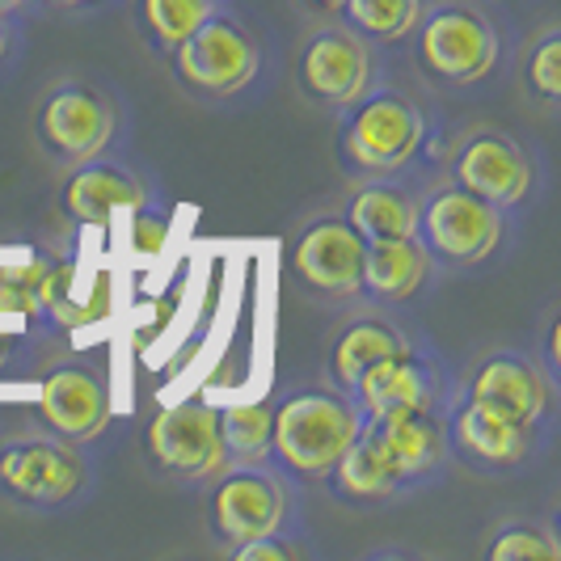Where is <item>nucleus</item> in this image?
Returning <instances> with one entry per match:
<instances>
[{"mask_svg":"<svg viewBox=\"0 0 561 561\" xmlns=\"http://www.w3.org/2000/svg\"><path fill=\"white\" fill-rule=\"evenodd\" d=\"M22 22H26V18H9V13H0V72L13 64L18 47H22Z\"/></svg>","mask_w":561,"mask_h":561,"instance_id":"29","label":"nucleus"},{"mask_svg":"<svg viewBox=\"0 0 561 561\" xmlns=\"http://www.w3.org/2000/svg\"><path fill=\"white\" fill-rule=\"evenodd\" d=\"M207 533L216 549L237 553L257 536L296 533L300 519V485L279 465H228L220 478L207 481Z\"/></svg>","mask_w":561,"mask_h":561,"instance_id":"7","label":"nucleus"},{"mask_svg":"<svg viewBox=\"0 0 561 561\" xmlns=\"http://www.w3.org/2000/svg\"><path fill=\"white\" fill-rule=\"evenodd\" d=\"M56 207L68 225L102 228L118 207H127V211L148 207V186L123 161L98 157V161L68 169V178L56 191Z\"/></svg>","mask_w":561,"mask_h":561,"instance_id":"18","label":"nucleus"},{"mask_svg":"<svg viewBox=\"0 0 561 561\" xmlns=\"http://www.w3.org/2000/svg\"><path fill=\"white\" fill-rule=\"evenodd\" d=\"M232 0H131V22L148 43V51L165 59L191 30H198L211 13L228 9Z\"/></svg>","mask_w":561,"mask_h":561,"instance_id":"23","label":"nucleus"},{"mask_svg":"<svg viewBox=\"0 0 561 561\" xmlns=\"http://www.w3.org/2000/svg\"><path fill=\"white\" fill-rule=\"evenodd\" d=\"M34 140L51 165L64 169L114 157L127 140V106L98 81H56L34 106Z\"/></svg>","mask_w":561,"mask_h":561,"instance_id":"6","label":"nucleus"},{"mask_svg":"<svg viewBox=\"0 0 561 561\" xmlns=\"http://www.w3.org/2000/svg\"><path fill=\"white\" fill-rule=\"evenodd\" d=\"M13 346H18L13 337H9V334H0V367L9 364V355H13Z\"/></svg>","mask_w":561,"mask_h":561,"instance_id":"33","label":"nucleus"},{"mask_svg":"<svg viewBox=\"0 0 561 561\" xmlns=\"http://www.w3.org/2000/svg\"><path fill=\"white\" fill-rule=\"evenodd\" d=\"M355 401L364 414H414V410H448L456 397V376L448 371L444 355L410 337L401 351L376 359L355 385Z\"/></svg>","mask_w":561,"mask_h":561,"instance_id":"13","label":"nucleus"},{"mask_svg":"<svg viewBox=\"0 0 561 561\" xmlns=\"http://www.w3.org/2000/svg\"><path fill=\"white\" fill-rule=\"evenodd\" d=\"M431 144V114L419 98L393 84L367 89L355 106L342 111L337 123V165L355 182L371 178H401L419 165Z\"/></svg>","mask_w":561,"mask_h":561,"instance_id":"2","label":"nucleus"},{"mask_svg":"<svg viewBox=\"0 0 561 561\" xmlns=\"http://www.w3.org/2000/svg\"><path fill=\"white\" fill-rule=\"evenodd\" d=\"M364 444L397 478L405 494L435 485L451 469L448 410H414V414H364Z\"/></svg>","mask_w":561,"mask_h":561,"instance_id":"15","label":"nucleus"},{"mask_svg":"<svg viewBox=\"0 0 561 561\" xmlns=\"http://www.w3.org/2000/svg\"><path fill=\"white\" fill-rule=\"evenodd\" d=\"M410 38L422 77L448 93H469L494 81L506 59V34L499 18L473 0H426Z\"/></svg>","mask_w":561,"mask_h":561,"instance_id":"3","label":"nucleus"},{"mask_svg":"<svg viewBox=\"0 0 561 561\" xmlns=\"http://www.w3.org/2000/svg\"><path fill=\"white\" fill-rule=\"evenodd\" d=\"M435 262L419 237H376L364 241V300L380 309L414 305L435 279Z\"/></svg>","mask_w":561,"mask_h":561,"instance_id":"19","label":"nucleus"},{"mask_svg":"<svg viewBox=\"0 0 561 561\" xmlns=\"http://www.w3.org/2000/svg\"><path fill=\"white\" fill-rule=\"evenodd\" d=\"M456 393L533 422L540 431H558L561 380L545 371V364L536 359L533 351H515V346L485 351L456 380Z\"/></svg>","mask_w":561,"mask_h":561,"instance_id":"12","label":"nucleus"},{"mask_svg":"<svg viewBox=\"0 0 561 561\" xmlns=\"http://www.w3.org/2000/svg\"><path fill=\"white\" fill-rule=\"evenodd\" d=\"M232 558L237 561H300V558H309V545L287 528V533L257 536V540H250V545H241Z\"/></svg>","mask_w":561,"mask_h":561,"instance_id":"28","label":"nucleus"},{"mask_svg":"<svg viewBox=\"0 0 561 561\" xmlns=\"http://www.w3.org/2000/svg\"><path fill=\"white\" fill-rule=\"evenodd\" d=\"M34 419L47 435L72 439V444H98L111 426V389L106 376L89 364L56 367L34 401Z\"/></svg>","mask_w":561,"mask_h":561,"instance_id":"17","label":"nucleus"},{"mask_svg":"<svg viewBox=\"0 0 561 561\" xmlns=\"http://www.w3.org/2000/svg\"><path fill=\"white\" fill-rule=\"evenodd\" d=\"M419 241L444 271H478L494 262L511 241V216L473 191L444 182L431 195L422 191Z\"/></svg>","mask_w":561,"mask_h":561,"instance_id":"8","label":"nucleus"},{"mask_svg":"<svg viewBox=\"0 0 561 561\" xmlns=\"http://www.w3.org/2000/svg\"><path fill=\"white\" fill-rule=\"evenodd\" d=\"M98 460L84 444L47 431L0 439V499L22 511H72L93 499Z\"/></svg>","mask_w":561,"mask_h":561,"instance_id":"5","label":"nucleus"},{"mask_svg":"<svg viewBox=\"0 0 561 561\" xmlns=\"http://www.w3.org/2000/svg\"><path fill=\"white\" fill-rule=\"evenodd\" d=\"M346 225L364 241L376 237H419L422 195L410 191L401 178H371L359 182V191L346 198Z\"/></svg>","mask_w":561,"mask_h":561,"instance_id":"21","label":"nucleus"},{"mask_svg":"<svg viewBox=\"0 0 561 561\" xmlns=\"http://www.w3.org/2000/svg\"><path fill=\"white\" fill-rule=\"evenodd\" d=\"M283 266L305 300L330 309L364 300V237L346 225V216L309 220L287 241Z\"/></svg>","mask_w":561,"mask_h":561,"instance_id":"10","label":"nucleus"},{"mask_svg":"<svg viewBox=\"0 0 561 561\" xmlns=\"http://www.w3.org/2000/svg\"><path fill=\"white\" fill-rule=\"evenodd\" d=\"M485 561H558L561 536L549 519H511L485 540Z\"/></svg>","mask_w":561,"mask_h":561,"instance_id":"26","label":"nucleus"},{"mask_svg":"<svg viewBox=\"0 0 561 561\" xmlns=\"http://www.w3.org/2000/svg\"><path fill=\"white\" fill-rule=\"evenodd\" d=\"M38 9H56V13H98V9H111L123 0H34Z\"/></svg>","mask_w":561,"mask_h":561,"instance_id":"30","label":"nucleus"},{"mask_svg":"<svg viewBox=\"0 0 561 561\" xmlns=\"http://www.w3.org/2000/svg\"><path fill=\"white\" fill-rule=\"evenodd\" d=\"M144 451L157 473L186 485H207L228 469L220 410L207 401H182L152 414L144 426Z\"/></svg>","mask_w":561,"mask_h":561,"instance_id":"14","label":"nucleus"},{"mask_svg":"<svg viewBox=\"0 0 561 561\" xmlns=\"http://www.w3.org/2000/svg\"><path fill=\"white\" fill-rule=\"evenodd\" d=\"M271 410H275L271 401L220 410V435H225L228 465H257V460H271Z\"/></svg>","mask_w":561,"mask_h":561,"instance_id":"25","label":"nucleus"},{"mask_svg":"<svg viewBox=\"0 0 561 561\" xmlns=\"http://www.w3.org/2000/svg\"><path fill=\"white\" fill-rule=\"evenodd\" d=\"M448 444L451 460H460L465 469L506 478V473H524L528 465H536L553 444V431H540L533 422L456 393L448 405Z\"/></svg>","mask_w":561,"mask_h":561,"instance_id":"11","label":"nucleus"},{"mask_svg":"<svg viewBox=\"0 0 561 561\" xmlns=\"http://www.w3.org/2000/svg\"><path fill=\"white\" fill-rule=\"evenodd\" d=\"M325 490L334 494L337 503L364 506V511H371V506H393L401 499H410L397 485L393 473L380 465V456L364 444V435H355V444L334 460V469L325 473Z\"/></svg>","mask_w":561,"mask_h":561,"instance_id":"22","label":"nucleus"},{"mask_svg":"<svg viewBox=\"0 0 561 561\" xmlns=\"http://www.w3.org/2000/svg\"><path fill=\"white\" fill-rule=\"evenodd\" d=\"M448 169L456 186H465V191H473L485 203L503 207L506 216L524 211L545 186L540 161L519 140H511L506 131H473V136H465L460 148L451 152Z\"/></svg>","mask_w":561,"mask_h":561,"instance_id":"16","label":"nucleus"},{"mask_svg":"<svg viewBox=\"0 0 561 561\" xmlns=\"http://www.w3.org/2000/svg\"><path fill=\"white\" fill-rule=\"evenodd\" d=\"M380 81H385V64L376 43L355 34L346 22L317 26L296 56V93L317 111L342 114Z\"/></svg>","mask_w":561,"mask_h":561,"instance_id":"9","label":"nucleus"},{"mask_svg":"<svg viewBox=\"0 0 561 561\" xmlns=\"http://www.w3.org/2000/svg\"><path fill=\"white\" fill-rule=\"evenodd\" d=\"M410 342V334L397 325L393 317L385 312H355L334 337H330V351H325V380L342 389V393H355L359 376L376 359L393 355Z\"/></svg>","mask_w":561,"mask_h":561,"instance_id":"20","label":"nucleus"},{"mask_svg":"<svg viewBox=\"0 0 561 561\" xmlns=\"http://www.w3.org/2000/svg\"><path fill=\"white\" fill-rule=\"evenodd\" d=\"M309 13H321V18H337V9L346 4V0H300Z\"/></svg>","mask_w":561,"mask_h":561,"instance_id":"31","label":"nucleus"},{"mask_svg":"<svg viewBox=\"0 0 561 561\" xmlns=\"http://www.w3.org/2000/svg\"><path fill=\"white\" fill-rule=\"evenodd\" d=\"M38 4L34 0H0V13H9V18H30Z\"/></svg>","mask_w":561,"mask_h":561,"instance_id":"32","label":"nucleus"},{"mask_svg":"<svg viewBox=\"0 0 561 561\" xmlns=\"http://www.w3.org/2000/svg\"><path fill=\"white\" fill-rule=\"evenodd\" d=\"M422 9L426 0H346L337 9V22H346L355 34L380 47V43H405L419 26Z\"/></svg>","mask_w":561,"mask_h":561,"instance_id":"24","label":"nucleus"},{"mask_svg":"<svg viewBox=\"0 0 561 561\" xmlns=\"http://www.w3.org/2000/svg\"><path fill=\"white\" fill-rule=\"evenodd\" d=\"M359 426V401L330 380L296 389L271 410V460L296 481H325L337 456L355 444Z\"/></svg>","mask_w":561,"mask_h":561,"instance_id":"4","label":"nucleus"},{"mask_svg":"<svg viewBox=\"0 0 561 561\" xmlns=\"http://www.w3.org/2000/svg\"><path fill=\"white\" fill-rule=\"evenodd\" d=\"M524 81H528V93L536 102H545L549 111L561 106V34L558 30H545L528 47V59H524Z\"/></svg>","mask_w":561,"mask_h":561,"instance_id":"27","label":"nucleus"},{"mask_svg":"<svg viewBox=\"0 0 561 561\" xmlns=\"http://www.w3.org/2000/svg\"><path fill=\"white\" fill-rule=\"evenodd\" d=\"M165 68L186 98L203 106H237L266 81L271 43L262 26H253L237 4H228L169 51Z\"/></svg>","mask_w":561,"mask_h":561,"instance_id":"1","label":"nucleus"}]
</instances>
